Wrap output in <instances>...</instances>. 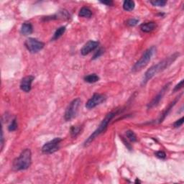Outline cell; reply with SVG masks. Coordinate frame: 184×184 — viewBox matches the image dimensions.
Instances as JSON below:
<instances>
[{"label": "cell", "mask_w": 184, "mask_h": 184, "mask_svg": "<svg viewBox=\"0 0 184 184\" xmlns=\"http://www.w3.org/2000/svg\"><path fill=\"white\" fill-rule=\"evenodd\" d=\"M116 114L117 112H109V114L106 115L105 118H104V120H102V122L100 123V125H99V127H97V129H96V130L87 138L86 140L84 142V143H83L84 147L89 146L90 144H91L92 142L96 138L98 137V136L100 135L102 133H103L106 131V129H107V127L109 124V122H111V120L114 118V117L116 115Z\"/></svg>", "instance_id": "cell-3"}, {"label": "cell", "mask_w": 184, "mask_h": 184, "mask_svg": "<svg viewBox=\"0 0 184 184\" xmlns=\"http://www.w3.org/2000/svg\"><path fill=\"white\" fill-rule=\"evenodd\" d=\"M33 32V25L31 24L30 22H26L23 23L22 28H21V30H20L21 34L24 35H28L32 34Z\"/></svg>", "instance_id": "cell-13"}, {"label": "cell", "mask_w": 184, "mask_h": 184, "mask_svg": "<svg viewBox=\"0 0 184 184\" xmlns=\"http://www.w3.org/2000/svg\"><path fill=\"white\" fill-rule=\"evenodd\" d=\"M102 4H104V5H106L107 6H112L113 5V2L112 1H101L100 2Z\"/></svg>", "instance_id": "cell-28"}, {"label": "cell", "mask_w": 184, "mask_h": 184, "mask_svg": "<svg viewBox=\"0 0 184 184\" xmlns=\"http://www.w3.org/2000/svg\"><path fill=\"white\" fill-rule=\"evenodd\" d=\"M138 22H139V20H137V19H129V20L127 21V25L130 27H134L135 26Z\"/></svg>", "instance_id": "cell-23"}, {"label": "cell", "mask_w": 184, "mask_h": 184, "mask_svg": "<svg viewBox=\"0 0 184 184\" xmlns=\"http://www.w3.org/2000/svg\"><path fill=\"white\" fill-rule=\"evenodd\" d=\"M79 15L81 17H86V18H90L92 16V12L91 10L86 7H83L81 8L79 11Z\"/></svg>", "instance_id": "cell-15"}, {"label": "cell", "mask_w": 184, "mask_h": 184, "mask_svg": "<svg viewBox=\"0 0 184 184\" xmlns=\"http://www.w3.org/2000/svg\"><path fill=\"white\" fill-rule=\"evenodd\" d=\"M81 101L79 98L75 99L69 104L64 114V118L66 121H70L74 119L77 115L79 109L80 107Z\"/></svg>", "instance_id": "cell-5"}, {"label": "cell", "mask_w": 184, "mask_h": 184, "mask_svg": "<svg viewBox=\"0 0 184 184\" xmlns=\"http://www.w3.org/2000/svg\"><path fill=\"white\" fill-rule=\"evenodd\" d=\"M155 155L157 158L162 159V160H163V159H166V152L163 151H158L156 152L155 153Z\"/></svg>", "instance_id": "cell-24"}, {"label": "cell", "mask_w": 184, "mask_h": 184, "mask_svg": "<svg viewBox=\"0 0 184 184\" xmlns=\"http://www.w3.org/2000/svg\"><path fill=\"white\" fill-rule=\"evenodd\" d=\"M157 28V24L155 22H149L143 23L140 25L141 30L144 33H150Z\"/></svg>", "instance_id": "cell-12"}, {"label": "cell", "mask_w": 184, "mask_h": 184, "mask_svg": "<svg viewBox=\"0 0 184 184\" xmlns=\"http://www.w3.org/2000/svg\"><path fill=\"white\" fill-rule=\"evenodd\" d=\"M183 121H184V117H181L180 120H177L176 122H175L174 124H173V126H174V127H181L182 125L183 124Z\"/></svg>", "instance_id": "cell-26"}, {"label": "cell", "mask_w": 184, "mask_h": 184, "mask_svg": "<svg viewBox=\"0 0 184 184\" xmlns=\"http://www.w3.org/2000/svg\"><path fill=\"white\" fill-rule=\"evenodd\" d=\"M150 3L156 7H164L167 4V2L164 0H156V1H150Z\"/></svg>", "instance_id": "cell-21"}, {"label": "cell", "mask_w": 184, "mask_h": 184, "mask_svg": "<svg viewBox=\"0 0 184 184\" xmlns=\"http://www.w3.org/2000/svg\"><path fill=\"white\" fill-rule=\"evenodd\" d=\"M32 163V153L30 149H25L12 163V169L14 171L26 170Z\"/></svg>", "instance_id": "cell-2"}, {"label": "cell", "mask_w": 184, "mask_h": 184, "mask_svg": "<svg viewBox=\"0 0 184 184\" xmlns=\"http://www.w3.org/2000/svg\"><path fill=\"white\" fill-rule=\"evenodd\" d=\"M66 28L65 26L60 27V28H58V30L56 31L55 33H54L53 37L52 38V40H58V38H60V37L64 34V33L66 32Z\"/></svg>", "instance_id": "cell-18"}, {"label": "cell", "mask_w": 184, "mask_h": 184, "mask_svg": "<svg viewBox=\"0 0 184 184\" xmlns=\"http://www.w3.org/2000/svg\"><path fill=\"white\" fill-rule=\"evenodd\" d=\"M84 81L86 83H94L97 82L99 80V77L98 75L96 74H91L89 75H87L84 77Z\"/></svg>", "instance_id": "cell-16"}, {"label": "cell", "mask_w": 184, "mask_h": 184, "mask_svg": "<svg viewBox=\"0 0 184 184\" xmlns=\"http://www.w3.org/2000/svg\"><path fill=\"white\" fill-rule=\"evenodd\" d=\"M17 129V124L16 118H14V120L12 121L11 124H10L9 125V127H8V130L10 132H13V131H15Z\"/></svg>", "instance_id": "cell-22"}, {"label": "cell", "mask_w": 184, "mask_h": 184, "mask_svg": "<svg viewBox=\"0 0 184 184\" xmlns=\"http://www.w3.org/2000/svg\"><path fill=\"white\" fill-rule=\"evenodd\" d=\"M104 51L102 48H99V50H98L97 52H96V53L94 54V57H93V58H92V60H95V59H97V58H99L100 56H101L102 54L104 53Z\"/></svg>", "instance_id": "cell-25"}, {"label": "cell", "mask_w": 184, "mask_h": 184, "mask_svg": "<svg viewBox=\"0 0 184 184\" xmlns=\"http://www.w3.org/2000/svg\"><path fill=\"white\" fill-rule=\"evenodd\" d=\"M140 183L141 182L139 181V180H138V178H137L136 179V181H135V183Z\"/></svg>", "instance_id": "cell-30"}, {"label": "cell", "mask_w": 184, "mask_h": 184, "mask_svg": "<svg viewBox=\"0 0 184 184\" xmlns=\"http://www.w3.org/2000/svg\"><path fill=\"white\" fill-rule=\"evenodd\" d=\"M135 6V2L132 1V0H126V1H125L124 3H123V9H124L125 11L129 12L134 10Z\"/></svg>", "instance_id": "cell-17"}, {"label": "cell", "mask_w": 184, "mask_h": 184, "mask_svg": "<svg viewBox=\"0 0 184 184\" xmlns=\"http://www.w3.org/2000/svg\"><path fill=\"white\" fill-rule=\"evenodd\" d=\"M126 135H127V138H128V139L130 141H132V142H136V141H137V136H136L135 133L133 131L127 130L126 132Z\"/></svg>", "instance_id": "cell-20"}, {"label": "cell", "mask_w": 184, "mask_h": 184, "mask_svg": "<svg viewBox=\"0 0 184 184\" xmlns=\"http://www.w3.org/2000/svg\"><path fill=\"white\" fill-rule=\"evenodd\" d=\"M81 131V127L77 126H72L71 128V135L73 137H76L77 135H79Z\"/></svg>", "instance_id": "cell-19"}, {"label": "cell", "mask_w": 184, "mask_h": 184, "mask_svg": "<svg viewBox=\"0 0 184 184\" xmlns=\"http://www.w3.org/2000/svg\"><path fill=\"white\" fill-rule=\"evenodd\" d=\"M106 97L104 94H94L92 96L91 98L89 99V101L86 104V107L88 109H94L96 106L99 105L100 104L103 103L104 102H105Z\"/></svg>", "instance_id": "cell-9"}, {"label": "cell", "mask_w": 184, "mask_h": 184, "mask_svg": "<svg viewBox=\"0 0 184 184\" xmlns=\"http://www.w3.org/2000/svg\"><path fill=\"white\" fill-rule=\"evenodd\" d=\"M171 85V82L168 83L167 84L165 85L162 88V89H161L160 91H159V93L158 94H157L156 97H155L154 99H152V101L148 104V109H150L153 108V107H155V106L158 105L161 100H162L163 97L164 95L166 94V91L169 89V88H170Z\"/></svg>", "instance_id": "cell-8"}, {"label": "cell", "mask_w": 184, "mask_h": 184, "mask_svg": "<svg viewBox=\"0 0 184 184\" xmlns=\"http://www.w3.org/2000/svg\"><path fill=\"white\" fill-rule=\"evenodd\" d=\"M1 150H2L4 146V136H3V129H2V136H1Z\"/></svg>", "instance_id": "cell-29"}, {"label": "cell", "mask_w": 184, "mask_h": 184, "mask_svg": "<svg viewBox=\"0 0 184 184\" xmlns=\"http://www.w3.org/2000/svg\"><path fill=\"white\" fill-rule=\"evenodd\" d=\"M183 80H181V82L178 83L176 86H175L174 89H173V91H174V92L178 91V90L182 89V88H183Z\"/></svg>", "instance_id": "cell-27"}, {"label": "cell", "mask_w": 184, "mask_h": 184, "mask_svg": "<svg viewBox=\"0 0 184 184\" xmlns=\"http://www.w3.org/2000/svg\"><path fill=\"white\" fill-rule=\"evenodd\" d=\"M99 42L94 41V40H89L83 46V48L81 50V53L82 56H86L90 53H91L92 51H94L95 49L97 48V47L99 46Z\"/></svg>", "instance_id": "cell-10"}, {"label": "cell", "mask_w": 184, "mask_h": 184, "mask_svg": "<svg viewBox=\"0 0 184 184\" xmlns=\"http://www.w3.org/2000/svg\"><path fill=\"white\" fill-rule=\"evenodd\" d=\"M156 52V48L155 46H152V47L149 48L146 50L144 52L143 56H141V58L136 62V63L134 65L132 68V72H137L139 71H140L143 68L147 66L148 63L150 61L151 58L155 53Z\"/></svg>", "instance_id": "cell-4"}, {"label": "cell", "mask_w": 184, "mask_h": 184, "mask_svg": "<svg viewBox=\"0 0 184 184\" xmlns=\"http://www.w3.org/2000/svg\"><path fill=\"white\" fill-rule=\"evenodd\" d=\"M62 139L60 137L54 138L52 140L46 143L42 148V152L45 154H51L58 150L60 148V143Z\"/></svg>", "instance_id": "cell-7"}, {"label": "cell", "mask_w": 184, "mask_h": 184, "mask_svg": "<svg viewBox=\"0 0 184 184\" xmlns=\"http://www.w3.org/2000/svg\"><path fill=\"white\" fill-rule=\"evenodd\" d=\"M179 56L178 53H175L173 55L168 56V58H166V59L163 60L162 61L158 63V64L154 65L152 67L148 69L147 71L145 72V76L142 81V85H145L148 83V81H150L152 77L160 71L165 70V69L168 68V66H170L175 60L177 59V58Z\"/></svg>", "instance_id": "cell-1"}, {"label": "cell", "mask_w": 184, "mask_h": 184, "mask_svg": "<svg viewBox=\"0 0 184 184\" xmlns=\"http://www.w3.org/2000/svg\"><path fill=\"white\" fill-rule=\"evenodd\" d=\"M35 78L33 76L24 77L20 82V89L25 92H30L32 88V83Z\"/></svg>", "instance_id": "cell-11"}, {"label": "cell", "mask_w": 184, "mask_h": 184, "mask_svg": "<svg viewBox=\"0 0 184 184\" xmlns=\"http://www.w3.org/2000/svg\"><path fill=\"white\" fill-rule=\"evenodd\" d=\"M179 98H180V97H177V99H176L174 100V101L172 102L170 104H169V106H168V107H167V108L166 109V110H165L164 112H163V114H161L160 120H159V122H160H160H162L163 121V120H165V119H166V117L168 116V114H169V112H170L171 111V109H172V108L173 107V106H175V103H176V102H177L178 99H179Z\"/></svg>", "instance_id": "cell-14"}, {"label": "cell", "mask_w": 184, "mask_h": 184, "mask_svg": "<svg viewBox=\"0 0 184 184\" xmlns=\"http://www.w3.org/2000/svg\"><path fill=\"white\" fill-rule=\"evenodd\" d=\"M25 45L31 53H37L43 48L44 46H45V43L38 40L36 38L29 37L25 42Z\"/></svg>", "instance_id": "cell-6"}]
</instances>
